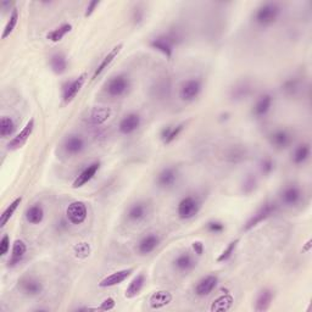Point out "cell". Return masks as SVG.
<instances>
[{
  "instance_id": "e0dca14e",
  "label": "cell",
  "mask_w": 312,
  "mask_h": 312,
  "mask_svg": "<svg viewBox=\"0 0 312 312\" xmlns=\"http://www.w3.org/2000/svg\"><path fill=\"white\" fill-rule=\"evenodd\" d=\"M133 268H124V270L116 271L114 273L110 274V276L100 280L99 287L100 288H111V287L118 286V284L123 283L133 273Z\"/></svg>"
},
{
  "instance_id": "f35d334b",
  "label": "cell",
  "mask_w": 312,
  "mask_h": 312,
  "mask_svg": "<svg viewBox=\"0 0 312 312\" xmlns=\"http://www.w3.org/2000/svg\"><path fill=\"white\" fill-rule=\"evenodd\" d=\"M18 17H20V15H18V10L16 8H14L10 14V17H9V21L6 22L4 32H3V36H2L3 39H6L12 32H14V29L16 28V26H17Z\"/></svg>"
},
{
  "instance_id": "6da1fadb",
  "label": "cell",
  "mask_w": 312,
  "mask_h": 312,
  "mask_svg": "<svg viewBox=\"0 0 312 312\" xmlns=\"http://www.w3.org/2000/svg\"><path fill=\"white\" fill-rule=\"evenodd\" d=\"M280 12H282V6L279 3L267 2L256 9L254 20L259 26L268 27L276 22L278 17L280 16Z\"/></svg>"
},
{
  "instance_id": "f1b7e54d",
  "label": "cell",
  "mask_w": 312,
  "mask_h": 312,
  "mask_svg": "<svg viewBox=\"0 0 312 312\" xmlns=\"http://www.w3.org/2000/svg\"><path fill=\"white\" fill-rule=\"evenodd\" d=\"M311 156V146L308 143H302V144H299L295 148L294 152H293V158L292 160L295 165H302L305 164Z\"/></svg>"
},
{
  "instance_id": "9c48e42d",
  "label": "cell",
  "mask_w": 312,
  "mask_h": 312,
  "mask_svg": "<svg viewBox=\"0 0 312 312\" xmlns=\"http://www.w3.org/2000/svg\"><path fill=\"white\" fill-rule=\"evenodd\" d=\"M85 79H87V75L83 73V75H81L79 77L73 79V81L67 82V83L64 85V89H63L64 103L65 104L71 103L72 100L77 97V94L81 91L82 87H83L85 83Z\"/></svg>"
},
{
  "instance_id": "4316f807",
  "label": "cell",
  "mask_w": 312,
  "mask_h": 312,
  "mask_svg": "<svg viewBox=\"0 0 312 312\" xmlns=\"http://www.w3.org/2000/svg\"><path fill=\"white\" fill-rule=\"evenodd\" d=\"M273 300V292L271 289H264L259 293L255 301V311L262 312L268 310L271 306V302Z\"/></svg>"
},
{
  "instance_id": "f907efd6",
  "label": "cell",
  "mask_w": 312,
  "mask_h": 312,
  "mask_svg": "<svg viewBox=\"0 0 312 312\" xmlns=\"http://www.w3.org/2000/svg\"><path fill=\"white\" fill-rule=\"evenodd\" d=\"M193 250L198 256H201L204 254V244L201 241H194L193 243Z\"/></svg>"
},
{
  "instance_id": "60d3db41",
  "label": "cell",
  "mask_w": 312,
  "mask_h": 312,
  "mask_svg": "<svg viewBox=\"0 0 312 312\" xmlns=\"http://www.w3.org/2000/svg\"><path fill=\"white\" fill-rule=\"evenodd\" d=\"M245 155V149L240 148V146H232V148L228 149L227 152H226V158L231 162H238L244 160Z\"/></svg>"
},
{
  "instance_id": "d6a6232c",
  "label": "cell",
  "mask_w": 312,
  "mask_h": 312,
  "mask_svg": "<svg viewBox=\"0 0 312 312\" xmlns=\"http://www.w3.org/2000/svg\"><path fill=\"white\" fill-rule=\"evenodd\" d=\"M232 304H233V298L229 294L228 290H226L225 294L219 296V298L212 302L211 311H227L231 308Z\"/></svg>"
},
{
  "instance_id": "cb8c5ba5",
  "label": "cell",
  "mask_w": 312,
  "mask_h": 312,
  "mask_svg": "<svg viewBox=\"0 0 312 312\" xmlns=\"http://www.w3.org/2000/svg\"><path fill=\"white\" fill-rule=\"evenodd\" d=\"M122 48H123V44H118V45H116V47H114V48L111 49V50L109 51L108 55H106V56L104 57V59L102 60V63L99 64V66H98L97 69H96V71H94L93 78H91V79H93V81H94V79H97L98 77H99V76L102 75V73L105 71V70L108 69L110 65H111L112 61H114L116 57H117V55L121 53Z\"/></svg>"
},
{
  "instance_id": "f5cc1de1",
  "label": "cell",
  "mask_w": 312,
  "mask_h": 312,
  "mask_svg": "<svg viewBox=\"0 0 312 312\" xmlns=\"http://www.w3.org/2000/svg\"><path fill=\"white\" fill-rule=\"evenodd\" d=\"M311 247H312V240L308 239L306 241V244H305L304 247H302V252L304 253H310L311 252Z\"/></svg>"
},
{
  "instance_id": "ffe728a7",
  "label": "cell",
  "mask_w": 312,
  "mask_h": 312,
  "mask_svg": "<svg viewBox=\"0 0 312 312\" xmlns=\"http://www.w3.org/2000/svg\"><path fill=\"white\" fill-rule=\"evenodd\" d=\"M293 137L290 134L289 131L287 130H276L274 132L271 133L270 136V143L273 148H276L277 150H283L287 149L288 146L292 144Z\"/></svg>"
},
{
  "instance_id": "816d5d0a",
  "label": "cell",
  "mask_w": 312,
  "mask_h": 312,
  "mask_svg": "<svg viewBox=\"0 0 312 312\" xmlns=\"http://www.w3.org/2000/svg\"><path fill=\"white\" fill-rule=\"evenodd\" d=\"M143 10H140V9H136L133 12V21L136 23H139L140 21L143 20Z\"/></svg>"
},
{
  "instance_id": "f6af8a7d",
  "label": "cell",
  "mask_w": 312,
  "mask_h": 312,
  "mask_svg": "<svg viewBox=\"0 0 312 312\" xmlns=\"http://www.w3.org/2000/svg\"><path fill=\"white\" fill-rule=\"evenodd\" d=\"M256 185H258V182H256V178L253 176V174H249L245 179H244L243 183V192L246 193V194H250L256 189Z\"/></svg>"
},
{
  "instance_id": "8fae6325",
  "label": "cell",
  "mask_w": 312,
  "mask_h": 312,
  "mask_svg": "<svg viewBox=\"0 0 312 312\" xmlns=\"http://www.w3.org/2000/svg\"><path fill=\"white\" fill-rule=\"evenodd\" d=\"M140 124H142L140 115L136 114V112H131V114L126 115L120 121V123H118V132L123 134V136H130V134H133L138 130Z\"/></svg>"
},
{
  "instance_id": "c3c4849f",
  "label": "cell",
  "mask_w": 312,
  "mask_h": 312,
  "mask_svg": "<svg viewBox=\"0 0 312 312\" xmlns=\"http://www.w3.org/2000/svg\"><path fill=\"white\" fill-rule=\"evenodd\" d=\"M10 250V237L5 234L0 240V256H5Z\"/></svg>"
},
{
  "instance_id": "681fc988",
  "label": "cell",
  "mask_w": 312,
  "mask_h": 312,
  "mask_svg": "<svg viewBox=\"0 0 312 312\" xmlns=\"http://www.w3.org/2000/svg\"><path fill=\"white\" fill-rule=\"evenodd\" d=\"M100 5L99 0H93V2L88 3L87 8H85V12H84V17H89L91 15L94 14V11L97 10L98 6Z\"/></svg>"
},
{
  "instance_id": "7bdbcfd3",
  "label": "cell",
  "mask_w": 312,
  "mask_h": 312,
  "mask_svg": "<svg viewBox=\"0 0 312 312\" xmlns=\"http://www.w3.org/2000/svg\"><path fill=\"white\" fill-rule=\"evenodd\" d=\"M73 252H75L76 256H77L78 259H85L89 256L90 246L88 243H79L73 247Z\"/></svg>"
},
{
  "instance_id": "f546056e",
  "label": "cell",
  "mask_w": 312,
  "mask_h": 312,
  "mask_svg": "<svg viewBox=\"0 0 312 312\" xmlns=\"http://www.w3.org/2000/svg\"><path fill=\"white\" fill-rule=\"evenodd\" d=\"M26 220L30 225H39L44 220V209L42 204H35L26 211Z\"/></svg>"
},
{
  "instance_id": "d4e9b609",
  "label": "cell",
  "mask_w": 312,
  "mask_h": 312,
  "mask_svg": "<svg viewBox=\"0 0 312 312\" xmlns=\"http://www.w3.org/2000/svg\"><path fill=\"white\" fill-rule=\"evenodd\" d=\"M173 296L170 292H167V290H160V292H156L150 296L149 304H150V307L152 310H160V308H164L165 306H167L168 304H171Z\"/></svg>"
},
{
  "instance_id": "603a6c76",
  "label": "cell",
  "mask_w": 312,
  "mask_h": 312,
  "mask_svg": "<svg viewBox=\"0 0 312 312\" xmlns=\"http://www.w3.org/2000/svg\"><path fill=\"white\" fill-rule=\"evenodd\" d=\"M27 254V245L23 240L17 239L12 244L11 256L9 259V267H16L20 262L23 261L24 256Z\"/></svg>"
},
{
  "instance_id": "7402d4cb",
  "label": "cell",
  "mask_w": 312,
  "mask_h": 312,
  "mask_svg": "<svg viewBox=\"0 0 312 312\" xmlns=\"http://www.w3.org/2000/svg\"><path fill=\"white\" fill-rule=\"evenodd\" d=\"M272 104H273V98H272L271 94H262V96L256 100L255 105H254V116H256L258 118L265 117V116L271 111Z\"/></svg>"
},
{
  "instance_id": "ba28073f",
  "label": "cell",
  "mask_w": 312,
  "mask_h": 312,
  "mask_svg": "<svg viewBox=\"0 0 312 312\" xmlns=\"http://www.w3.org/2000/svg\"><path fill=\"white\" fill-rule=\"evenodd\" d=\"M280 200L283 204H286L287 206H296L304 197V192L301 191V188L296 184H289L284 186L279 194Z\"/></svg>"
},
{
  "instance_id": "7a4b0ae2",
  "label": "cell",
  "mask_w": 312,
  "mask_h": 312,
  "mask_svg": "<svg viewBox=\"0 0 312 312\" xmlns=\"http://www.w3.org/2000/svg\"><path fill=\"white\" fill-rule=\"evenodd\" d=\"M131 87H132L131 78L124 73H120V75L109 79L105 85V91L108 93V96L112 98H121L126 96Z\"/></svg>"
},
{
  "instance_id": "1f68e13d",
  "label": "cell",
  "mask_w": 312,
  "mask_h": 312,
  "mask_svg": "<svg viewBox=\"0 0 312 312\" xmlns=\"http://www.w3.org/2000/svg\"><path fill=\"white\" fill-rule=\"evenodd\" d=\"M50 67L55 75H63L67 70V59L63 53H56L50 57Z\"/></svg>"
},
{
  "instance_id": "9a60e30c",
  "label": "cell",
  "mask_w": 312,
  "mask_h": 312,
  "mask_svg": "<svg viewBox=\"0 0 312 312\" xmlns=\"http://www.w3.org/2000/svg\"><path fill=\"white\" fill-rule=\"evenodd\" d=\"M160 237L156 233H149L145 237H143L139 240L138 245H137V250H138L139 255L146 256L152 252H155L158 249V246L160 245Z\"/></svg>"
},
{
  "instance_id": "30bf717a",
  "label": "cell",
  "mask_w": 312,
  "mask_h": 312,
  "mask_svg": "<svg viewBox=\"0 0 312 312\" xmlns=\"http://www.w3.org/2000/svg\"><path fill=\"white\" fill-rule=\"evenodd\" d=\"M33 130H35V120L30 118V120L26 123V126L21 130V132L16 134V136L9 142L8 144L9 150H17V149L22 148V146L27 143V140L29 139V137L32 136Z\"/></svg>"
},
{
  "instance_id": "b9f144b4",
  "label": "cell",
  "mask_w": 312,
  "mask_h": 312,
  "mask_svg": "<svg viewBox=\"0 0 312 312\" xmlns=\"http://www.w3.org/2000/svg\"><path fill=\"white\" fill-rule=\"evenodd\" d=\"M238 243H239V239H235V240H232L231 243L228 244L227 247H226L223 252L220 254V256L217 258V262H226L228 261L229 259L233 256V254L235 252V249H237L238 246Z\"/></svg>"
},
{
  "instance_id": "ac0fdd59",
  "label": "cell",
  "mask_w": 312,
  "mask_h": 312,
  "mask_svg": "<svg viewBox=\"0 0 312 312\" xmlns=\"http://www.w3.org/2000/svg\"><path fill=\"white\" fill-rule=\"evenodd\" d=\"M217 283H219V277L215 276V274H209V276L201 278L197 286H195V294L200 296V298L210 295L215 290Z\"/></svg>"
},
{
  "instance_id": "7c38bea8",
  "label": "cell",
  "mask_w": 312,
  "mask_h": 312,
  "mask_svg": "<svg viewBox=\"0 0 312 312\" xmlns=\"http://www.w3.org/2000/svg\"><path fill=\"white\" fill-rule=\"evenodd\" d=\"M178 180V171L174 167H165L156 176V184L162 189H170Z\"/></svg>"
},
{
  "instance_id": "8d00e7d4",
  "label": "cell",
  "mask_w": 312,
  "mask_h": 312,
  "mask_svg": "<svg viewBox=\"0 0 312 312\" xmlns=\"http://www.w3.org/2000/svg\"><path fill=\"white\" fill-rule=\"evenodd\" d=\"M154 90V96L158 99H167V97L170 96L171 91V84L168 79H160L159 82H156V84L152 88Z\"/></svg>"
},
{
  "instance_id": "7dc6e473",
  "label": "cell",
  "mask_w": 312,
  "mask_h": 312,
  "mask_svg": "<svg viewBox=\"0 0 312 312\" xmlns=\"http://www.w3.org/2000/svg\"><path fill=\"white\" fill-rule=\"evenodd\" d=\"M115 307H116L115 299L108 298V299H105L102 304H100V306L94 307V311H111V310H114Z\"/></svg>"
},
{
  "instance_id": "74e56055",
  "label": "cell",
  "mask_w": 312,
  "mask_h": 312,
  "mask_svg": "<svg viewBox=\"0 0 312 312\" xmlns=\"http://www.w3.org/2000/svg\"><path fill=\"white\" fill-rule=\"evenodd\" d=\"M282 90L287 94V96H289V97L296 96V94H298L299 91L301 90L300 81H299V79H296V78L287 79V81L284 82L283 85H282Z\"/></svg>"
},
{
  "instance_id": "484cf974",
  "label": "cell",
  "mask_w": 312,
  "mask_h": 312,
  "mask_svg": "<svg viewBox=\"0 0 312 312\" xmlns=\"http://www.w3.org/2000/svg\"><path fill=\"white\" fill-rule=\"evenodd\" d=\"M184 123H180L177 124V126H167L164 127L161 130L160 137L162 139V142H164V144H171V143L173 142V140H176L177 137L179 136L180 133H182V131L184 130Z\"/></svg>"
},
{
  "instance_id": "ab89813d",
  "label": "cell",
  "mask_w": 312,
  "mask_h": 312,
  "mask_svg": "<svg viewBox=\"0 0 312 312\" xmlns=\"http://www.w3.org/2000/svg\"><path fill=\"white\" fill-rule=\"evenodd\" d=\"M250 93V85L245 83V82H241V83L237 84L235 87L232 89V99L234 100H241L245 99V98L249 96Z\"/></svg>"
},
{
  "instance_id": "8992f818",
  "label": "cell",
  "mask_w": 312,
  "mask_h": 312,
  "mask_svg": "<svg viewBox=\"0 0 312 312\" xmlns=\"http://www.w3.org/2000/svg\"><path fill=\"white\" fill-rule=\"evenodd\" d=\"M88 216L87 206L83 201H72L66 209V219L72 225H82Z\"/></svg>"
},
{
  "instance_id": "4fadbf2b",
  "label": "cell",
  "mask_w": 312,
  "mask_h": 312,
  "mask_svg": "<svg viewBox=\"0 0 312 312\" xmlns=\"http://www.w3.org/2000/svg\"><path fill=\"white\" fill-rule=\"evenodd\" d=\"M149 44H150V47L154 49V50L160 51L162 55H165L167 59H171V57H172L174 44L173 42L171 41L170 37L167 36V33L155 37L154 39H151Z\"/></svg>"
},
{
  "instance_id": "d590c367",
  "label": "cell",
  "mask_w": 312,
  "mask_h": 312,
  "mask_svg": "<svg viewBox=\"0 0 312 312\" xmlns=\"http://www.w3.org/2000/svg\"><path fill=\"white\" fill-rule=\"evenodd\" d=\"M22 203V198H16L12 203L6 207V210L3 212L2 217H0V228H4L6 226V223L10 221V219L14 216L15 211L17 210V207L20 206V204Z\"/></svg>"
},
{
  "instance_id": "4dcf8cb0",
  "label": "cell",
  "mask_w": 312,
  "mask_h": 312,
  "mask_svg": "<svg viewBox=\"0 0 312 312\" xmlns=\"http://www.w3.org/2000/svg\"><path fill=\"white\" fill-rule=\"evenodd\" d=\"M111 116V110L109 108H96L89 115V122L93 126H99L106 122Z\"/></svg>"
},
{
  "instance_id": "d6986e66",
  "label": "cell",
  "mask_w": 312,
  "mask_h": 312,
  "mask_svg": "<svg viewBox=\"0 0 312 312\" xmlns=\"http://www.w3.org/2000/svg\"><path fill=\"white\" fill-rule=\"evenodd\" d=\"M173 268L176 271L182 272V273H188L197 267V260L189 253L179 254L176 259L173 260Z\"/></svg>"
},
{
  "instance_id": "2e32d148",
  "label": "cell",
  "mask_w": 312,
  "mask_h": 312,
  "mask_svg": "<svg viewBox=\"0 0 312 312\" xmlns=\"http://www.w3.org/2000/svg\"><path fill=\"white\" fill-rule=\"evenodd\" d=\"M85 148H87V145H85L84 138L78 134H72V136L67 137L65 144H64L65 151L71 156L81 155L85 150Z\"/></svg>"
},
{
  "instance_id": "ee69618b",
  "label": "cell",
  "mask_w": 312,
  "mask_h": 312,
  "mask_svg": "<svg viewBox=\"0 0 312 312\" xmlns=\"http://www.w3.org/2000/svg\"><path fill=\"white\" fill-rule=\"evenodd\" d=\"M260 170H261L262 174H265V176H270V174L274 171V161L267 156V158H265L264 160L261 161V164H260Z\"/></svg>"
},
{
  "instance_id": "3957f363",
  "label": "cell",
  "mask_w": 312,
  "mask_h": 312,
  "mask_svg": "<svg viewBox=\"0 0 312 312\" xmlns=\"http://www.w3.org/2000/svg\"><path fill=\"white\" fill-rule=\"evenodd\" d=\"M277 210H278V205L276 203H272V201L265 203L252 217H250L249 220H247L243 227V232L252 231L253 228H255L256 226L260 225V223L266 221L267 219H270L271 216H273L274 213L277 212Z\"/></svg>"
},
{
  "instance_id": "836d02e7",
  "label": "cell",
  "mask_w": 312,
  "mask_h": 312,
  "mask_svg": "<svg viewBox=\"0 0 312 312\" xmlns=\"http://www.w3.org/2000/svg\"><path fill=\"white\" fill-rule=\"evenodd\" d=\"M71 30H72L71 23H64V24H61V26L57 27V28H55L51 30V32H49L47 35V39L53 43H59L63 41L64 37H65L66 35H69Z\"/></svg>"
},
{
  "instance_id": "83f0119b",
  "label": "cell",
  "mask_w": 312,
  "mask_h": 312,
  "mask_svg": "<svg viewBox=\"0 0 312 312\" xmlns=\"http://www.w3.org/2000/svg\"><path fill=\"white\" fill-rule=\"evenodd\" d=\"M144 284H145V276L143 273H139L138 276L134 277L133 279L131 280V283L128 284L126 289V294H124L126 295V298L127 299L136 298V296L142 292Z\"/></svg>"
},
{
  "instance_id": "bcb514c9",
  "label": "cell",
  "mask_w": 312,
  "mask_h": 312,
  "mask_svg": "<svg viewBox=\"0 0 312 312\" xmlns=\"http://www.w3.org/2000/svg\"><path fill=\"white\" fill-rule=\"evenodd\" d=\"M206 231L212 234H220L225 231V225L220 221H210L206 225Z\"/></svg>"
},
{
  "instance_id": "277c9868",
  "label": "cell",
  "mask_w": 312,
  "mask_h": 312,
  "mask_svg": "<svg viewBox=\"0 0 312 312\" xmlns=\"http://www.w3.org/2000/svg\"><path fill=\"white\" fill-rule=\"evenodd\" d=\"M201 207V201L199 200L198 197H189L183 198L179 201L178 206H177V213L180 220H192L199 213Z\"/></svg>"
},
{
  "instance_id": "52a82bcc",
  "label": "cell",
  "mask_w": 312,
  "mask_h": 312,
  "mask_svg": "<svg viewBox=\"0 0 312 312\" xmlns=\"http://www.w3.org/2000/svg\"><path fill=\"white\" fill-rule=\"evenodd\" d=\"M18 288L27 296H38L41 295L43 290H44V286H43L41 280L37 279L36 277L26 276L18 280Z\"/></svg>"
},
{
  "instance_id": "5bb4252c",
  "label": "cell",
  "mask_w": 312,
  "mask_h": 312,
  "mask_svg": "<svg viewBox=\"0 0 312 312\" xmlns=\"http://www.w3.org/2000/svg\"><path fill=\"white\" fill-rule=\"evenodd\" d=\"M99 168H100L99 161L91 162L90 165H88V166L85 167L77 177H76V179L73 180L72 188H75V189L82 188V186L87 184L88 182H90V180L96 177V174L98 173V171H99Z\"/></svg>"
},
{
  "instance_id": "5b68a950",
  "label": "cell",
  "mask_w": 312,
  "mask_h": 312,
  "mask_svg": "<svg viewBox=\"0 0 312 312\" xmlns=\"http://www.w3.org/2000/svg\"><path fill=\"white\" fill-rule=\"evenodd\" d=\"M201 90H203V82H201L200 79L199 78L186 79V81L183 82V84L180 85L179 97L183 102L191 103L194 102V100L200 96Z\"/></svg>"
},
{
  "instance_id": "e575fe53",
  "label": "cell",
  "mask_w": 312,
  "mask_h": 312,
  "mask_svg": "<svg viewBox=\"0 0 312 312\" xmlns=\"http://www.w3.org/2000/svg\"><path fill=\"white\" fill-rule=\"evenodd\" d=\"M15 130H16V123L9 116H3L0 120V136L3 138H8L14 134Z\"/></svg>"
},
{
  "instance_id": "44dd1931",
  "label": "cell",
  "mask_w": 312,
  "mask_h": 312,
  "mask_svg": "<svg viewBox=\"0 0 312 312\" xmlns=\"http://www.w3.org/2000/svg\"><path fill=\"white\" fill-rule=\"evenodd\" d=\"M149 213L148 204L144 201H137L131 205L127 210V219L131 222H140L146 219Z\"/></svg>"
}]
</instances>
